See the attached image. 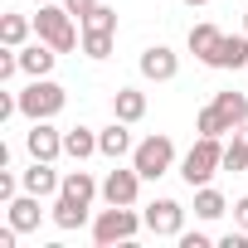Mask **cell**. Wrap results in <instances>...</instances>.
Returning <instances> with one entry per match:
<instances>
[{
    "label": "cell",
    "mask_w": 248,
    "mask_h": 248,
    "mask_svg": "<svg viewBox=\"0 0 248 248\" xmlns=\"http://www.w3.org/2000/svg\"><path fill=\"white\" fill-rule=\"evenodd\" d=\"M20 190H25V185H20V180H15V175L5 170V166H0V204H10V200H15Z\"/></svg>",
    "instance_id": "27"
},
{
    "label": "cell",
    "mask_w": 248,
    "mask_h": 248,
    "mask_svg": "<svg viewBox=\"0 0 248 248\" xmlns=\"http://www.w3.org/2000/svg\"><path fill=\"white\" fill-rule=\"evenodd\" d=\"M214 107H219V117L229 122V132H238L243 122H248V97H243V93H214Z\"/></svg>",
    "instance_id": "19"
},
{
    "label": "cell",
    "mask_w": 248,
    "mask_h": 248,
    "mask_svg": "<svg viewBox=\"0 0 248 248\" xmlns=\"http://www.w3.org/2000/svg\"><path fill=\"white\" fill-rule=\"evenodd\" d=\"M112 44H117L112 30H83V54H88V59H107Z\"/></svg>",
    "instance_id": "24"
},
{
    "label": "cell",
    "mask_w": 248,
    "mask_h": 248,
    "mask_svg": "<svg viewBox=\"0 0 248 248\" xmlns=\"http://www.w3.org/2000/svg\"><path fill=\"white\" fill-rule=\"evenodd\" d=\"M112 117L141 122V117H146V93H141V88H117V93H112Z\"/></svg>",
    "instance_id": "17"
},
{
    "label": "cell",
    "mask_w": 248,
    "mask_h": 248,
    "mask_svg": "<svg viewBox=\"0 0 248 248\" xmlns=\"http://www.w3.org/2000/svg\"><path fill=\"white\" fill-rule=\"evenodd\" d=\"M30 30H34V20H25V15H5V20H0V44H5V49H25Z\"/></svg>",
    "instance_id": "22"
},
{
    "label": "cell",
    "mask_w": 248,
    "mask_h": 248,
    "mask_svg": "<svg viewBox=\"0 0 248 248\" xmlns=\"http://www.w3.org/2000/svg\"><path fill=\"white\" fill-rule=\"evenodd\" d=\"M39 5H49V0H39Z\"/></svg>",
    "instance_id": "34"
},
{
    "label": "cell",
    "mask_w": 248,
    "mask_h": 248,
    "mask_svg": "<svg viewBox=\"0 0 248 248\" xmlns=\"http://www.w3.org/2000/svg\"><path fill=\"white\" fill-rule=\"evenodd\" d=\"M141 229H146V214H137L132 204H107V209H97V219H93V243H97V248L132 243Z\"/></svg>",
    "instance_id": "1"
},
{
    "label": "cell",
    "mask_w": 248,
    "mask_h": 248,
    "mask_svg": "<svg viewBox=\"0 0 248 248\" xmlns=\"http://www.w3.org/2000/svg\"><path fill=\"white\" fill-rule=\"evenodd\" d=\"M175 243H180V248H209L214 238H209V233H200V229H185V233H180Z\"/></svg>",
    "instance_id": "30"
},
{
    "label": "cell",
    "mask_w": 248,
    "mask_h": 248,
    "mask_svg": "<svg viewBox=\"0 0 248 248\" xmlns=\"http://www.w3.org/2000/svg\"><path fill=\"white\" fill-rule=\"evenodd\" d=\"M20 185H25L30 195H44V200H54V195L63 190V175L54 170V161H34L30 170H20Z\"/></svg>",
    "instance_id": "10"
},
{
    "label": "cell",
    "mask_w": 248,
    "mask_h": 248,
    "mask_svg": "<svg viewBox=\"0 0 248 248\" xmlns=\"http://www.w3.org/2000/svg\"><path fill=\"white\" fill-rule=\"evenodd\" d=\"M219 39H224V30H219V25H209V20H200V25H190V54H195L200 63H209V59H214V49H219Z\"/></svg>",
    "instance_id": "16"
},
{
    "label": "cell",
    "mask_w": 248,
    "mask_h": 248,
    "mask_svg": "<svg viewBox=\"0 0 248 248\" xmlns=\"http://www.w3.org/2000/svg\"><path fill=\"white\" fill-rule=\"evenodd\" d=\"M34 34L44 39V44H54L59 54H68V49H78L83 44V30L73 25V15L63 10V5H39V15H34Z\"/></svg>",
    "instance_id": "3"
},
{
    "label": "cell",
    "mask_w": 248,
    "mask_h": 248,
    "mask_svg": "<svg viewBox=\"0 0 248 248\" xmlns=\"http://www.w3.org/2000/svg\"><path fill=\"white\" fill-rule=\"evenodd\" d=\"M224 170H248V122L224 141Z\"/></svg>",
    "instance_id": "20"
},
{
    "label": "cell",
    "mask_w": 248,
    "mask_h": 248,
    "mask_svg": "<svg viewBox=\"0 0 248 248\" xmlns=\"http://www.w3.org/2000/svg\"><path fill=\"white\" fill-rule=\"evenodd\" d=\"M243 30H248V10H243Z\"/></svg>",
    "instance_id": "33"
},
{
    "label": "cell",
    "mask_w": 248,
    "mask_h": 248,
    "mask_svg": "<svg viewBox=\"0 0 248 248\" xmlns=\"http://www.w3.org/2000/svg\"><path fill=\"white\" fill-rule=\"evenodd\" d=\"M137 195H141V170L137 166H127V170H107L102 175V200L107 204H137Z\"/></svg>",
    "instance_id": "7"
},
{
    "label": "cell",
    "mask_w": 248,
    "mask_h": 248,
    "mask_svg": "<svg viewBox=\"0 0 248 248\" xmlns=\"http://www.w3.org/2000/svg\"><path fill=\"white\" fill-rule=\"evenodd\" d=\"M132 122H122V117H112V127H102L97 132V151L107 156V161H122V156H132L137 146H132Z\"/></svg>",
    "instance_id": "11"
},
{
    "label": "cell",
    "mask_w": 248,
    "mask_h": 248,
    "mask_svg": "<svg viewBox=\"0 0 248 248\" xmlns=\"http://www.w3.org/2000/svg\"><path fill=\"white\" fill-rule=\"evenodd\" d=\"M132 166L141 170V180H161V175L175 166V141H170L166 132H156V137L137 141V151H132Z\"/></svg>",
    "instance_id": "5"
},
{
    "label": "cell",
    "mask_w": 248,
    "mask_h": 248,
    "mask_svg": "<svg viewBox=\"0 0 248 248\" xmlns=\"http://www.w3.org/2000/svg\"><path fill=\"white\" fill-rule=\"evenodd\" d=\"M83 30H112V34H117V10H112V5H97V10L83 20Z\"/></svg>",
    "instance_id": "26"
},
{
    "label": "cell",
    "mask_w": 248,
    "mask_h": 248,
    "mask_svg": "<svg viewBox=\"0 0 248 248\" xmlns=\"http://www.w3.org/2000/svg\"><path fill=\"white\" fill-rule=\"evenodd\" d=\"M49 219H54L59 229H83V224H88V200H78V195L59 190V195H54V209H49Z\"/></svg>",
    "instance_id": "14"
},
{
    "label": "cell",
    "mask_w": 248,
    "mask_h": 248,
    "mask_svg": "<svg viewBox=\"0 0 248 248\" xmlns=\"http://www.w3.org/2000/svg\"><path fill=\"white\" fill-rule=\"evenodd\" d=\"M146 229H151L156 238H180V233H185V209H180L175 200H151V204H146Z\"/></svg>",
    "instance_id": "6"
},
{
    "label": "cell",
    "mask_w": 248,
    "mask_h": 248,
    "mask_svg": "<svg viewBox=\"0 0 248 248\" xmlns=\"http://www.w3.org/2000/svg\"><path fill=\"white\" fill-rule=\"evenodd\" d=\"M54 63H59V49L44 44V39H34V44L20 49V73H30V78H49Z\"/></svg>",
    "instance_id": "12"
},
{
    "label": "cell",
    "mask_w": 248,
    "mask_h": 248,
    "mask_svg": "<svg viewBox=\"0 0 248 248\" xmlns=\"http://www.w3.org/2000/svg\"><path fill=\"white\" fill-rule=\"evenodd\" d=\"M20 73V49H5V54H0V83H10Z\"/></svg>",
    "instance_id": "29"
},
{
    "label": "cell",
    "mask_w": 248,
    "mask_h": 248,
    "mask_svg": "<svg viewBox=\"0 0 248 248\" xmlns=\"http://www.w3.org/2000/svg\"><path fill=\"white\" fill-rule=\"evenodd\" d=\"M195 132H200V137H229V122H224V117H219V107L209 102V107H200V112H195Z\"/></svg>",
    "instance_id": "23"
},
{
    "label": "cell",
    "mask_w": 248,
    "mask_h": 248,
    "mask_svg": "<svg viewBox=\"0 0 248 248\" xmlns=\"http://www.w3.org/2000/svg\"><path fill=\"white\" fill-rule=\"evenodd\" d=\"M63 102H68V93H63L54 78H30V88L20 93V117H30V122H54V117L63 112Z\"/></svg>",
    "instance_id": "4"
},
{
    "label": "cell",
    "mask_w": 248,
    "mask_h": 248,
    "mask_svg": "<svg viewBox=\"0 0 248 248\" xmlns=\"http://www.w3.org/2000/svg\"><path fill=\"white\" fill-rule=\"evenodd\" d=\"M224 209H229V200H224V195H219L214 185H200V190H195V219L214 224V219H219Z\"/></svg>",
    "instance_id": "21"
},
{
    "label": "cell",
    "mask_w": 248,
    "mask_h": 248,
    "mask_svg": "<svg viewBox=\"0 0 248 248\" xmlns=\"http://www.w3.org/2000/svg\"><path fill=\"white\" fill-rule=\"evenodd\" d=\"M39 200H44V195H30V190H25V195H15V200L5 204V219H10L20 233H34V229H39V219H44Z\"/></svg>",
    "instance_id": "13"
},
{
    "label": "cell",
    "mask_w": 248,
    "mask_h": 248,
    "mask_svg": "<svg viewBox=\"0 0 248 248\" xmlns=\"http://www.w3.org/2000/svg\"><path fill=\"white\" fill-rule=\"evenodd\" d=\"M97 5H102V0H63V10H68V15L78 20V25H83V20H88V15H93Z\"/></svg>",
    "instance_id": "28"
},
{
    "label": "cell",
    "mask_w": 248,
    "mask_h": 248,
    "mask_svg": "<svg viewBox=\"0 0 248 248\" xmlns=\"http://www.w3.org/2000/svg\"><path fill=\"white\" fill-rule=\"evenodd\" d=\"M209 68H248V30L243 34H224L214 59H209Z\"/></svg>",
    "instance_id": "15"
},
{
    "label": "cell",
    "mask_w": 248,
    "mask_h": 248,
    "mask_svg": "<svg viewBox=\"0 0 248 248\" xmlns=\"http://www.w3.org/2000/svg\"><path fill=\"white\" fill-rule=\"evenodd\" d=\"M180 5H190V10H200V5H209V0H180Z\"/></svg>",
    "instance_id": "32"
},
{
    "label": "cell",
    "mask_w": 248,
    "mask_h": 248,
    "mask_svg": "<svg viewBox=\"0 0 248 248\" xmlns=\"http://www.w3.org/2000/svg\"><path fill=\"white\" fill-rule=\"evenodd\" d=\"M63 156H73V161L102 156V151H97V132H93V127H68V132H63Z\"/></svg>",
    "instance_id": "18"
},
{
    "label": "cell",
    "mask_w": 248,
    "mask_h": 248,
    "mask_svg": "<svg viewBox=\"0 0 248 248\" xmlns=\"http://www.w3.org/2000/svg\"><path fill=\"white\" fill-rule=\"evenodd\" d=\"M25 146H30L34 161H59V156H63V132L49 127V122H34L30 137H25Z\"/></svg>",
    "instance_id": "8"
},
{
    "label": "cell",
    "mask_w": 248,
    "mask_h": 248,
    "mask_svg": "<svg viewBox=\"0 0 248 248\" xmlns=\"http://www.w3.org/2000/svg\"><path fill=\"white\" fill-rule=\"evenodd\" d=\"M214 170H224V137H200L180 161V180L190 190H200V185L214 180Z\"/></svg>",
    "instance_id": "2"
},
{
    "label": "cell",
    "mask_w": 248,
    "mask_h": 248,
    "mask_svg": "<svg viewBox=\"0 0 248 248\" xmlns=\"http://www.w3.org/2000/svg\"><path fill=\"white\" fill-rule=\"evenodd\" d=\"M63 190L78 195V200H88V204H93V195H102V185H97L88 170H68V175H63Z\"/></svg>",
    "instance_id": "25"
},
{
    "label": "cell",
    "mask_w": 248,
    "mask_h": 248,
    "mask_svg": "<svg viewBox=\"0 0 248 248\" xmlns=\"http://www.w3.org/2000/svg\"><path fill=\"white\" fill-rule=\"evenodd\" d=\"M233 224H238V229H248V195H243V200H233Z\"/></svg>",
    "instance_id": "31"
},
{
    "label": "cell",
    "mask_w": 248,
    "mask_h": 248,
    "mask_svg": "<svg viewBox=\"0 0 248 248\" xmlns=\"http://www.w3.org/2000/svg\"><path fill=\"white\" fill-rule=\"evenodd\" d=\"M180 73V59H175V49H166V44H151L146 54H141V78H151V83H170Z\"/></svg>",
    "instance_id": "9"
}]
</instances>
